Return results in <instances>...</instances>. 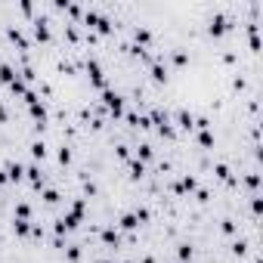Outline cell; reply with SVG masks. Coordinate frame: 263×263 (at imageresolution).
Masks as SVG:
<instances>
[{
    "label": "cell",
    "mask_w": 263,
    "mask_h": 263,
    "mask_svg": "<svg viewBox=\"0 0 263 263\" xmlns=\"http://www.w3.org/2000/svg\"><path fill=\"white\" fill-rule=\"evenodd\" d=\"M84 214H87V198H74V201H71V208L59 217V223L65 226V232H74V229L81 226Z\"/></svg>",
    "instance_id": "obj_1"
},
{
    "label": "cell",
    "mask_w": 263,
    "mask_h": 263,
    "mask_svg": "<svg viewBox=\"0 0 263 263\" xmlns=\"http://www.w3.org/2000/svg\"><path fill=\"white\" fill-rule=\"evenodd\" d=\"M99 99H102V108L108 111V118H115V121H118V118H124V111H127V108H124V96H121L118 90H111V87H108V90H102V93H99Z\"/></svg>",
    "instance_id": "obj_2"
},
{
    "label": "cell",
    "mask_w": 263,
    "mask_h": 263,
    "mask_svg": "<svg viewBox=\"0 0 263 263\" xmlns=\"http://www.w3.org/2000/svg\"><path fill=\"white\" fill-rule=\"evenodd\" d=\"M7 41H10V44H16V50H19V53H31V41L25 37V31H22L16 22H10V25H7Z\"/></svg>",
    "instance_id": "obj_3"
},
{
    "label": "cell",
    "mask_w": 263,
    "mask_h": 263,
    "mask_svg": "<svg viewBox=\"0 0 263 263\" xmlns=\"http://www.w3.org/2000/svg\"><path fill=\"white\" fill-rule=\"evenodd\" d=\"M130 34H134V41H130V44H134V47H152L155 44V31L149 28V25H130Z\"/></svg>",
    "instance_id": "obj_4"
},
{
    "label": "cell",
    "mask_w": 263,
    "mask_h": 263,
    "mask_svg": "<svg viewBox=\"0 0 263 263\" xmlns=\"http://www.w3.org/2000/svg\"><path fill=\"white\" fill-rule=\"evenodd\" d=\"M171 189H174V195H189V192H195V189H198V180H195L192 174H183Z\"/></svg>",
    "instance_id": "obj_5"
},
{
    "label": "cell",
    "mask_w": 263,
    "mask_h": 263,
    "mask_svg": "<svg viewBox=\"0 0 263 263\" xmlns=\"http://www.w3.org/2000/svg\"><path fill=\"white\" fill-rule=\"evenodd\" d=\"M99 241L115 251V248H121V232L115 226H99Z\"/></svg>",
    "instance_id": "obj_6"
},
{
    "label": "cell",
    "mask_w": 263,
    "mask_h": 263,
    "mask_svg": "<svg viewBox=\"0 0 263 263\" xmlns=\"http://www.w3.org/2000/svg\"><path fill=\"white\" fill-rule=\"evenodd\" d=\"M4 171H7V180H10V183H16V186L25 180V167H22L19 161H7V164H4Z\"/></svg>",
    "instance_id": "obj_7"
},
{
    "label": "cell",
    "mask_w": 263,
    "mask_h": 263,
    "mask_svg": "<svg viewBox=\"0 0 263 263\" xmlns=\"http://www.w3.org/2000/svg\"><path fill=\"white\" fill-rule=\"evenodd\" d=\"M177 127L186 130V134H192V130H195V115H192L189 108H180V111H177Z\"/></svg>",
    "instance_id": "obj_8"
},
{
    "label": "cell",
    "mask_w": 263,
    "mask_h": 263,
    "mask_svg": "<svg viewBox=\"0 0 263 263\" xmlns=\"http://www.w3.org/2000/svg\"><path fill=\"white\" fill-rule=\"evenodd\" d=\"M127 171H130V180H143L146 177V164L140 158H127Z\"/></svg>",
    "instance_id": "obj_9"
},
{
    "label": "cell",
    "mask_w": 263,
    "mask_h": 263,
    "mask_svg": "<svg viewBox=\"0 0 263 263\" xmlns=\"http://www.w3.org/2000/svg\"><path fill=\"white\" fill-rule=\"evenodd\" d=\"M118 226H121L124 232H134V229L140 226V217H137L134 211H127V214H121V220H118Z\"/></svg>",
    "instance_id": "obj_10"
},
{
    "label": "cell",
    "mask_w": 263,
    "mask_h": 263,
    "mask_svg": "<svg viewBox=\"0 0 263 263\" xmlns=\"http://www.w3.org/2000/svg\"><path fill=\"white\" fill-rule=\"evenodd\" d=\"M171 62H174L177 68H186V65H189V50H186V47L171 50Z\"/></svg>",
    "instance_id": "obj_11"
},
{
    "label": "cell",
    "mask_w": 263,
    "mask_h": 263,
    "mask_svg": "<svg viewBox=\"0 0 263 263\" xmlns=\"http://www.w3.org/2000/svg\"><path fill=\"white\" fill-rule=\"evenodd\" d=\"M28 152H31L34 161H44V158H47V143H44V140H31V143H28Z\"/></svg>",
    "instance_id": "obj_12"
},
{
    "label": "cell",
    "mask_w": 263,
    "mask_h": 263,
    "mask_svg": "<svg viewBox=\"0 0 263 263\" xmlns=\"http://www.w3.org/2000/svg\"><path fill=\"white\" fill-rule=\"evenodd\" d=\"M62 254H65V260H68V263H81L84 248H81V245H65V248H62Z\"/></svg>",
    "instance_id": "obj_13"
},
{
    "label": "cell",
    "mask_w": 263,
    "mask_h": 263,
    "mask_svg": "<svg viewBox=\"0 0 263 263\" xmlns=\"http://www.w3.org/2000/svg\"><path fill=\"white\" fill-rule=\"evenodd\" d=\"M31 226H34L31 220H13V232H16L19 238H28V235H31Z\"/></svg>",
    "instance_id": "obj_14"
},
{
    "label": "cell",
    "mask_w": 263,
    "mask_h": 263,
    "mask_svg": "<svg viewBox=\"0 0 263 263\" xmlns=\"http://www.w3.org/2000/svg\"><path fill=\"white\" fill-rule=\"evenodd\" d=\"M192 254H195V251H192V245H189V241H180V245H177V260H180V263H189V260H192Z\"/></svg>",
    "instance_id": "obj_15"
},
{
    "label": "cell",
    "mask_w": 263,
    "mask_h": 263,
    "mask_svg": "<svg viewBox=\"0 0 263 263\" xmlns=\"http://www.w3.org/2000/svg\"><path fill=\"white\" fill-rule=\"evenodd\" d=\"M152 155H155V149H152V143H140L137 146V158L146 164V161H152Z\"/></svg>",
    "instance_id": "obj_16"
},
{
    "label": "cell",
    "mask_w": 263,
    "mask_h": 263,
    "mask_svg": "<svg viewBox=\"0 0 263 263\" xmlns=\"http://www.w3.org/2000/svg\"><path fill=\"white\" fill-rule=\"evenodd\" d=\"M56 158H59V164H62V167H68V164H71V158H74L71 146H65V143H62V146H59V155H56Z\"/></svg>",
    "instance_id": "obj_17"
},
{
    "label": "cell",
    "mask_w": 263,
    "mask_h": 263,
    "mask_svg": "<svg viewBox=\"0 0 263 263\" xmlns=\"http://www.w3.org/2000/svg\"><path fill=\"white\" fill-rule=\"evenodd\" d=\"M59 201H62V192H59V189H44V204L56 208Z\"/></svg>",
    "instance_id": "obj_18"
},
{
    "label": "cell",
    "mask_w": 263,
    "mask_h": 263,
    "mask_svg": "<svg viewBox=\"0 0 263 263\" xmlns=\"http://www.w3.org/2000/svg\"><path fill=\"white\" fill-rule=\"evenodd\" d=\"M214 177L217 180H223V183H232V174H229V167L220 161V164H214Z\"/></svg>",
    "instance_id": "obj_19"
},
{
    "label": "cell",
    "mask_w": 263,
    "mask_h": 263,
    "mask_svg": "<svg viewBox=\"0 0 263 263\" xmlns=\"http://www.w3.org/2000/svg\"><path fill=\"white\" fill-rule=\"evenodd\" d=\"M16 220H31V204L28 201H16Z\"/></svg>",
    "instance_id": "obj_20"
},
{
    "label": "cell",
    "mask_w": 263,
    "mask_h": 263,
    "mask_svg": "<svg viewBox=\"0 0 263 263\" xmlns=\"http://www.w3.org/2000/svg\"><path fill=\"white\" fill-rule=\"evenodd\" d=\"M198 146L201 149H214V134L211 130H198Z\"/></svg>",
    "instance_id": "obj_21"
},
{
    "label": "cell",
    "mask_w": 263,
    "mask_h": 263,
    "mask_svg": "<svg viewBox=\"0 0 263 263\" xmlns=\"http://www.w3.org/2000/svg\"><path fill=\"white\" fill-rule=\"evenodd\" d=\"M25 90H28V84H25V81H22V78H16V81H13V84H10V93H13V96H19V99H22V96H25Z\"/></svg>",
    "instance_id": "obj_22"
},
{
    "label": "cell",
    "mask_w": 263,
    "mask_h": 263,
    "mask_svg": "<svg viewBox=\"0 0 263 263\" xmlns=\"http://www.w3.org/2000/svg\"><path fill=\"white\" fill-rule=\"evenodd\" d=\"M115 158H118V161H127V158H130V146H127V143H118V146H115Z\"/></svg>",
    "instance_id": "obj_23"
},
{
    "label": "cell",
    "mask_w": 263,
    "mask_h": 263,
    "mask_svg": "<svg viewBox=\"0 0 263 263\" xmlns=\"http://www.w3.org/2000/svg\"><path fill=\"white\" fill-rule=\"evenodd\" d=\"M0 124H10V108L0 102Z\"/></svg>",
    "instance_id": "obj_24"
},
{
    "label": "cell",
    "mask_w": 263,
    "mask_h": 263,
    "mask_svg": "<svg viewBox=\"0 0 263 263\" xmlns=\"http://www.w3.org/2000/svg\"><path fill=\"white\" fill-rule=\"evenodd\" d=\"M220 229H223L226 235H232V232H235V223H232V220H223V223H220Z\"/></svg>",
    "instance_id": "obj_25"
},
{
    "label": "cell",
    "mask_w": 263,
    "mask_h": 263,
    "mask_svg": "<svg viewBox=\"0 0 263 263\" xmlns=\"http://www.w3.org/2000/svg\"><path fill=\"white\" fill-rule=\"evenodd\" d=\"M143 263H155V257H149V254H146V257H143Z\"/></svg>",
    "instance_id": "obj_26"
}]
</instances>
